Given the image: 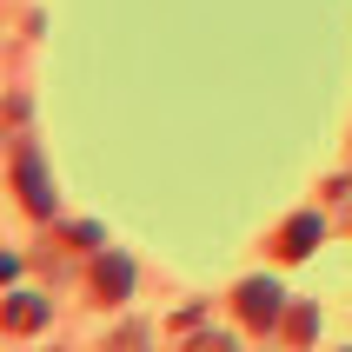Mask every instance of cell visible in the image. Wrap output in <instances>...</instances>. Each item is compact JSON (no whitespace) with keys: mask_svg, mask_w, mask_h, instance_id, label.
Listing matches in <instances>:
<instances>
[{"mask_svg":"<svg viewBox=\"0 0 352 352\" xmlns=\"http://www.w3.org/2000/svg\"><path fill=\"white\" fill-rule=\"evenodd\" d=\"M233 306H239V319H246L253 333H266V326L279 319V286H273V279H246Z\"/></svg>","mask_w":352,"mask_h":352,"instance_id":"7a4b0ae2","label":"cell"},{"mask_svg":"<svg viewBox=\"0 0 352 352\" xmlns=\"http://www.w3.org/2000/svg\"><path fill=\"white\" fill-rule=\"evenodd\" d=\"M40 319H47V306H40L34 293H14V299H7V333H34Z\"/></svg>","mask_w":352,"mask_h":352,"instance_id":"5b68a950","label":"cell"},{"mask_svg":"<svg viewBox=\"0 0 352 352\" xmlns=\"http://www.w3.org/2000/svg\"><path fill=\"white\" fill-rule=\"evenodd\" d=\"M126 286H133L126 259H100V266H94V293L100 299H126Z\"/></svg>","mask_w":352,"mask_h":352,"instance_id":"277c9868","label":"cell"},{"mask_svg":"<svg viewBox=\"0 0 352 352\" xmlns=\"http://www.w3.org/2000/svg\"><path fill=\"white\" fill-rule=\"evenodd\" d=\"M319 233H326V226H319V213H299L293 226L279 233V259H306V253L319 246Z\"/></svg>","mask_w":352,"mask_h":352,"instance_id":"3957f363","label":"cell"},{"mask_svg":"<svg viewBox=\"0 0 352 352\" xmlns=\"http://www.w3.org/2000/svg\"><path fill=\"white\" fill-rule=\"evenodd\" d=\"M14 186H20V206H27V213H54V186L40 173V146L34 140H14Z\"/></svg>","mask_w":352,"mask_h":352,"instance_id":"6da1fadb","label":"cell"}]
</instances>
